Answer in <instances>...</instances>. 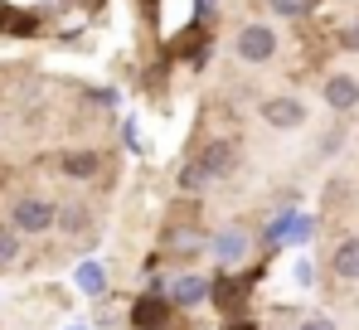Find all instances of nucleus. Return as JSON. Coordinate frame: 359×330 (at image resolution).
Segmentation results:
<instances>
[{"instance_id": "nucleus-1", "label": "nucleus", "mask_w": 359, "mask_h": 330, "mask_svg": "<svg viewBox=\"0 0 359 330\" xmlns=\"http://www.w3.org/2000/svg\"><path fill=\"white\" fill-rule=\"evenodd\" d=\"M54 219H59V204L44 199V194H15L10 199V228L20 238H44L54 233Z\"/></svg>"}, {"instance_id": "nucleus-2", "label": "nucleus", "mask_w": 359, "mask_h": 330, "mask_svg": "<svg viewBox=\"0 0 359 330\" xmlns=\"http://www.w3.org/2000/svg\"><path fill=\"white\" fill-rule=\"evenodd\" d=\"M277 44L282 39H277L272 25H243L238 39H233V54H238V63H252L257 68V63H272L277 58Z\"/></svg>"}, {"instance_id": "nucleus-3", "label": "nucleus", "mask_w": 359, "mask_h": 330, "mask_svg": "<svg viewBox=\"0 0 359 330\" xmlns=\"http://www.w3.org/2000/svg\"><path fill=\"white\" fill-rule=\"evenodd\" d=\"M194 165L204 170L209 185H214V180H229V175L238 170V146H233V141H209V146H199Z\"/></svg>"}, {"instance_id": "nucleus-4", "label": "nucleus", "mask_w": 359, "mask_h": 330, "mask_svg": "<svg viewBox=\"0 0 359 330\" xmlns=\"http://www.w3.org/2000/svg\"><path fill=\"white\" fill-rule=\"evenodd\" d=\"M257 117L272 126V131H297V126H306V103L301 98H267L262 107H257Z\"/></svg>"}, {"instance_id": "nucleus-5", "label": "nucleus", "mask_w": 359, "mask_h": 330, "mask_svg": "<svg viewBox=\"0 0 359 330\" xmlns=\"http://www.w3.org/2000/svg\"><path fill=\"white\" fill-rule=\"evenodd\" d=\"M165 301H170V311H194L199 301H209V277L180 272L175 282H165Z\"/></svg>"}, {"instance_id": "nucleus-6", "label": "nucleus", "mask_w": 359, "mask_h": 330, "mask_svg": "<svg viewBox=\"0 0 359 330\" xmlns=\"http://www.w3.org/2000/svg\"><path fill=\"white\" fill-rule=\"evenodd\" d=\"M320 98H325V107L330 112H355L359 107V78L355 73H325V83H320Z\"/></svg>"}, {"instance_id": "nucleus-7", "label": "nucleus", "mask_w": 359, "mask_h": 330, "mask_svg": "<svg viewBox=\"0 0 359 330\" xmlns=\"http://www.w3.org/2000/svg\"><path fill=\"white\" fill-rule=\"evenodd\" d=\"M39 10H25V5H15V0H0V34L5 39H34L39 34Z\"/></svg>"}, {"instance_id": "nucleus-8", "label": "nucleus", "mask_w": 359, "mask_h": 330, "mask_svg": "<svg viewBox=\"0 0 359 330\" xmlns=\"http://www.w3.org/2000/svg\"><path fill=\"white\" fill-rule=\"evenodd\" d=\"M209 253H214L224 268H233V263H243V258L252 253V238H248V228H219V233L209 238Z\"/></svg>"}, {"instance_id": "nucleus-9", "label": "nucleus", "mask_w": 359, "mask_h": 330, "mask_svg": "<svg viewBox=\"0 0 359 330\" xmlns=\"http://www.w3.org/2000/svg\"><path fill=\"white\" fill-rule=\"evenodd\" d=\"M165 321H170V301H165L161 291L136 296V306H131V326H136V330H161Z\"/></svg>"}, {"instance_id": "nucleus-10", "label": "nucleus", "mask_w": 359, "mask_h": 330, "mask_svg": "<svg viewBox=\"0 0 359 330\" xmlns=\"http://www.w3.org/2000/svg\"><path fill=\"white\" fill-rule=\"evenodd\" d=\"M330 272L340 277V282H359V233L340 238V243L330 248Z\"/></svg>"}, {"instance_id": "nucleus-11", "label": "nucleus", "mask_w": 359, "mask_h": 330, "mask_svg": "<svg viewBox=\"0 0 359 330\" xmlns=\"http://www.w3.org/2000/svg\"><path fill=\"white\" fill-rule=\"evenodd\" d=\"M59 170L68 180H97L102 175V151H63Z\"/></svg>"}, {"instance_id": "nucleus-12", "label": "nucleus", "mask_w": 359, "mask_h": 330, "mask_svg": "<svg viewBox=\"0 0 359 330\" xmlns=\"http://www.w3.org/2000/svg\"><path fill=\"white\" fill-rule=\"evenodd\" d=\"M175 49H180L184 58H189L194 68H199V63L209 58V25H189V29L180 34V44H175Z\"/></svg>"}, {"instance_id": "nucleus-13", "label": "nucleus", "mask_w": 359, "mask_h": 330, "mask_svg": "<svg viewBox=\"0 0 359 330\" xmlns=\"http://www.w3.org/2000/svg\"><path fill=\"white\" fill-rule=\"evenodd\" d=\"M88 223H93V214H88V204H78V199H73V204H63V209H59V219H54V228H59V233H83Z\"/></svg>"}, {"instance_id": "nucleus-14", "label": "nucleus", "mask_w": 359, "mask_h": 330, "mask_svg": "<svg viewBox=\"0 0 359 330\" xmlns=\"http://www.w3.org/2000/svg\"><path fill=\"white\" fill-rule=\"evenodd\" d=\"M78 286H83V296H102V291H107L102 263H83V268H78Z\"/></svg>"}, {"instance_id": "nucleus-15", "label": "nucleus", "mask_w": 359, "mask_h": 330, "mask_svg": "<svg viewBox=\"0 0 359 330\" xmlns=\"http://www.w3.org/2000/svg\"><path fill=\"white\" fill-rule=\"evenodd\" d=\"M20 243H25V238H20L10 223H0V272H10V268L20 263Z\"/></svg>"}, {"instance_id": "nucleus-16", "label": "nucleus", "mask_w": 359, "mask_h": 330, "mask_svg": "<svg viewBox=\"0 0 359 330\" xmlns=\"http://www.w3.org/2000/svg\"><path fill=\"white\" fill-rule=\"evenodd\" d=\"M292 219H297V209H282L277 219L262 228V243H267V248H282V243H287V228H292Z\"/></svg>"}, {"instance_id": "nucleus-17", "label": "nucleus", "mask_w": 359, "mask_h": 330, "mask_svg": "<svg viewBox=\"0 0 359 330\" xmlns=\"http://www.w3.org/2000/svg\"><path fill=\"white\" fill-rule=\"evenodd\" d=\"M267 5H272V15H277V20H306L320 0H267Z\"/></svg>"}, {"instance_id": "nucleus-18", "label": "nucleus", "mask_w": 359, "mask_h": 330, "mask_svg": "<svg viewBox=\"0 0 359 330\" xmlns=\"http://www.w3.org/2000/svg\"><path fill=\"white\" fill-rule=\"evenodd\" d=\"M311 233H316V219L311 214H297L292 228H287V243H311Z\"/></svg>"}, {"instance_id": "nucleus-19", "label": "nucleus", "mask_w": 359, "mask_h": 330, "mask_svg": "<svg viewBox=\"0 0 359 330\" xmlns=\"http://www.w3.org/2000/svg\"><path fill=\"white\" fill-rule=\"evenodd\" d=\"M340 49H350V54H359V20H350V25L340 29Z\"/></svg>"}, {"instance_id": "nucleus-20", "label": "nucleus", "mask_w": 359, "mask_h": 330, "mask_svg": "<svg viewBox=\"0 0 359 330\" xmlns=\"http://www.w3.org/2000/svg\"><path fill=\"white\" fill-rule=\"evenodd\" d=\"M214 5H219V0H194V25H209V15H214Z\"/></svg>"}, {"instance_id": "nucleus-21", "label": "nucleus", "mask_w": 359, "mask_h": 330, "mask_svg": "<svg viewBox=\"0 0 359 330\" xmlns=\"http://www.w3.org/2000/svg\"><path fill=\"white\" fill-rule=\"evenodd\" d=\"M297 330H335V321H330V316H306Z\"/></svg>"}, {"instance_id": "nucleus-22", "label": "nucleus", "mask_w": 359, "mask_h": 330, "mask_svg": "<svg viewBox=\"0 0 359 330\" xmlns=\"http://www.w3.org/2000/svg\"><path fill=\"white\" fill-rule=\"evenodd\" d=\"M340 141H345V131H325V141H320V151H325V156H335V151H340Z\"/></svg>"}, {"instance_id": "nucleus-23", "label": "nucleus", "mask_w": 359, "mask_h": 330, "mask_svg": "<svg viewBox=\"0 0 359 330\" xmlns=\"http://www.w3.org/2000/svg\"><path fill=\"white\" fill-rule=\"evenodd\" d=\"M297 282H301V286H311V282H316V268H311L306 258H301V263H297Z\"/></svg>"}, {"instance_id": "nucleus-24", "label": "nucleus", "mask_w": 359, "mask_h": 330, "mask_svg": "<svg viewBox=\"0 0 359 330\" xmlns=\"http://www.w3.org/2000/svg\"><path fill=\"white\" fill-rule=\"evenodd\" d=\"M68 330H88V326H68Z\"/></svg>"}]
</instances>
